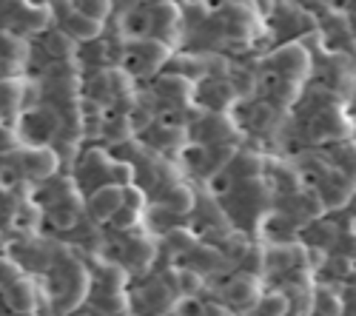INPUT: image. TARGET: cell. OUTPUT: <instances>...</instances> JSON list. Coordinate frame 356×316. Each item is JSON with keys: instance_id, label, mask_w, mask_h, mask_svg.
Wrapping results in <instances>:
<instances>
[{"instance_id": "6da1fadb", "label": "cell", "mask_w": 356, "mask_h": 316, "mask_svg": "<svg viewBox=\"0 0 356 316\" xmlns=\"http://www.w3.org/2000/svg\"><path fill=\"white\" fill-rule=\"evenodd\" d=\"M271 66H274L285 80L300 83V80L308 74V69H311V57H308V51H305L302 46L288 43V46H282V49H277V51L271 54Z\"/></svg>"}, {"instance_id": "7a4b0ae2", "label": "cell", "mask_w": 356, "mask_h": 316, "mask_svg": "<svg viewBox=\"0 0 356 316\" xmlns=\"http://www.w3.org/2000/svg\"><path fill=\"white\" fill-rule=\"evenodd\" d=\"M88 208L100 222H111V217L123 208V188L120 185H103L92 194L88 199Z\"/></svg>"}, {"instance_id": "3957f363", "label": "cell", "mask_w": 356, "mask_h": 316, "mask_svg": "<svg viewBox=\"0 0 356 316\" xmlns=\"http://www.w3.org/2000/svg\"><path fill=\"white\" fill-rule=\"evenodd\" d=\"M168 57V49H165V43H157V40H145V43H137V49H134V69L131 72H137V74H152L163 60Z\"/></svg>"}, {"instance_id": "277c9868", "label": "cell", "mask_w": 356, "mask_h": 316, "mask_svg": "<svg viewBox=\"0 0 356 316\" xmlns=\"http://www.w3.org/2000/svg\"><path fill=\"white\" fill-rule=\"evenodd\" d=\"M54 168H57V157L49 149H29L23 154V171H26L29 177L46 180V177L54 174Z\"/></svg>"}, {"instance_id": "5b68a950", "label": "cell", "mask_w": 356, "mask_h": 316, "mask_svg": "<svg viewBox=\"0 0 356 316\" xmlns=\"http://www.w3.org/2000/svg\"><path fill=\"white\" fill-rule=\"evenodd\" d=\"M259 285L257 279L251 276H236L231 285H228V299L236 305V308H254L259 302Z\"/></svg>"}, {"instance_id": "8992f818", "label": "cell", "mask_w": 356, "mask_h": 316, "mask_svg": "<svg viewBox=\"0 0 356 316\" xmlns=\"http://www.w3.org/2000/svg\"><path fill=\"white\" fill-rule=\"evenodd\" d=\"M100 28H103V23L88 20V17H86V15H80L77 9L63 20V32H66L72 40H80V43L95 40V38L100 35Z\"/></svg>"}, {"instance_id": "52a82bcc", "label": "cell", "mask_w": 356, "mask_h": 316, "mask_svg": "<svg viewBox=\"0 0 356 316\" xmlns=\"http://www.w3.org/2000/svg\"><path fill=\"white\" fill-rule=\"evenodd\" d=\"M160 203H163V208H168L171 214H188V211L194 208V194H191L188 185L174 183V185H168V188L163 191Z\"/></svg>"}, {"instance_id": "ba28073f", "label": "cell", "mask_w": 356, "mask_h": 316, "mask_svg": "<svg viewBox=\"0 0 356 316\" xmlns=\"http://www.w3.org/2000/svg\"><path fill=\"white\" fill-rule=\"evenodd\" d=\"M6 305L15 313H29L35 308V288L26 279H17V282L6 285Z\"/></svg>"}, {"instance_id": "9c48e42d", "label": "cell", "mask_w": 356, "mask_h": 316, "mask_svg": "<svg viewBox=\"0 0 356 316\" xmlns=\"http://www.w3.org/2000/svg\"><path fill=\"white\" fill-rule=\"evenodd\" d=\"M191 92H194V85H191V80L183 77V74H165V77H160V83H157V94H163L165 100H174V103L188 100Z\"/></svg>"}, {"instance_id": "30bf717a", "label": "cell", "mask_w": 356, "mask_h": 316, "mask_svg": "<svg viewBox=\"0 0 356 316\" xmlns=\"http://www.w3.org/2000/svg\"><path fill=\"white\" fill-rule=\"evenodd\" d=\"M23 100V83L17 77L0 80V114H15Z\"/></svg>"}, {"instance_id": "8fae6325", "label": "cell", "mask_w": 356, "mask_h": 316, "mask_svg": "<svg viewBox=\"0 0 356 316\" xmlns=\"http://www.w3.org/2000/svg\"><path fill=\"white\" fill-rule=\"evenodd\" d=\"M314 308H316L319 316H342L345 302H342V297H339L337 291H331V288H316V294H314Z\"/></svg>"}, {"instance_id": "7c38bea8", "label": "cell", "mask_w": 356, "mask_h": 316, "mask_svg": "<svg viewBox=\"0 0 356 316\" xmlns=\"http://www.w3.org/2000/svg\"><path fill=\"white\" fill-rule=\"evenodd\" d=\"M257 305L262 308V313H265V316H288V310H291V299H288L282 291L262 294Z\"/></svg>"}, {"instance_id": "4fadbf2b", "label": "cell", "mask_w": 356, "mask_h": 316, "mask_svg": "<svg viewBox=\"0 0 356 316\" xmlns=\"http://www.w3.org/2000/svg\"><path fill=\"white\" fill-rule=\"evenodd\" d=\"M43 49H46L51 57H69V54L74 51V40H72V38L63 32V28H54L51 35H46Z\"/></svg>"}, {"instance_id": "5bb4252c", "label": "cell", "mask_w": 356, "mask_h": 316, "mask_svg": "<svg viewBox=\"0 0 356 316\" xmlns=\"http://www.w3.org/2000/svg\"><path fill=\"white\" fill-rule=\"evenodd\" d=\"M177 294H183V297H194L200 294L202 288V274L194 271V268H183V271H177Z\"/></svg>"}, {"instance_id": "9a60e30c", "label": "cell", "mask_w": 356, "mask_h": 316, "mask_svg": "<svg viewBox=\"0 0 356 316\" xmlns=\"http://www.w3.org/2000/svg\"><path fill=\"white\" fill-rule=\"evenodd\" d=\"M74 9H77L80 15H86L88 20L103 23V20L108 17V12H111V3H108V0H88V3H77Z\"/></svg>"}, {"instance_id": "2e32d148", "label": "cell", "mask_w": 356, "mask_h": 316, "mask_svg": "<svg viewBox=\"0 0 356 316\" xmlns=\"http://www.w3.org/2000/svg\"><path fill=\"white\" fill-rule=\"evenodd\" d=\"M152 256H154V248H148V242L131 245V263H137V268H145L152 263Z\"/></svg>"}, {"instance_id": "e0dca14e", "label": "cell", "mask_w": 356, "mask_h": 316, "mask_svg": "<svg viewBox=\"0 0 356 316\" xmlns=\"http://www.w3.org/2000/svg\"><path fill=\"white\" fill-rule=\"evenodd\" d=\"M137 217H140V211H134V208H120V211H117L114 217H111V225L114 228H120V231H123V228H131L134 222H137Z\"/></svg>"}, {"instance_id": "ac0fdd59", "label": "cell", "mask_w": 356, "mask_h": 316, "mask_svg": "<svg viewBox=\"0 0 356 316\" xmlns=\"http://www.w3.org/2000/svg\"><path fill=\"white\" fill-rule=\"evenodd\" d=\"M123 206L140 211V206H143V194H140L134 185H123Z\"/></svg>"}, {"instance_id": "d6986e66", "label": "cell", "mask_w": 356, "mask_h": 316, "mask_svg": "<svg viewBox=\"0 0 356 316\" xmlns=\"http://www.w3.org/2000/svg\"><path fill=\"white\" fill-rule=\"evenodd\" d=\"M245 268H251L254 274H257V271H262V268H265V251L251 248V251L245 253Z\"/></svg>"}, {"instance_id": "ffe728a7", "label": "cell", "mask_w": 356, "mask_h": 316, "mask_svg": "<svg viewBox=\"0 0 356 316\" xmlns=\"http://www.w3.org/2000/svg\"><path fill=\"white\" fill-rule=\"evenodd\" d=\"M200 316H231V310L225 305H217V302H209L200 308Z\"/></svg>"}, {"instance_id": "44dd1931", "label": "cell", "mask_w": 356, "mask_h": 316, "mask_svg": "<svg viewBox=\"0 0 356 316\" xmlns=\"http://www.w3.org/2000/svg\"><path fill=\"white\" fill-rule=\"evenodd\" d=\"M345 245H348L345 248V256H348V260H356V231L345 237Z\"/></svg>"}]
</instances>
